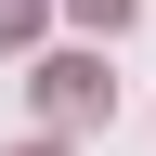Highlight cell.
Returning <instances> with one entry per match:
<instances>
[{
    "instance_id": "obj_4",
    "label": "cell",
    "mask_w": 156,
    "mask_h": 156,
    "mask_svg": "<svg viewBox=\"0 0 156 156\" xmlns=\"http://www.w3.org/2000/svg\"><path fill=\"white\" fill-rule=\"evenodd\" d=\"M26 156H65V143H26Z\"/></svg>"
},
{
    "instance_id": "obj_2",
    "label": "cell",
    "mask_w": 156,
    "mask_h": 156,
    "mask_svg": "<svg viewBox=\"0 0 156 156\" xmlns=\"http://www.w3.org/2000/svg\"><path fill=\"white\" fill-rule=\"evenodd\" d=\"M65 13H78V26H104V39H117L130 13H143V0H65Z\"/></svg>"
},
{
    "instance_id": "obj_3",
    "label": "cell",
    "mask_w": 156,
    "mask_h": 156,
    "mask_svg": "<svg viewBox=\"0 0 156 156\" xmlns=\"http://www.w3.org/2000/svg\"><path fill=\"white\" fill-rule=\"evenodd\" d=\"M0 39H39V0H0Z\"/></svg>"
},
{
    "instance_id": "obj_1",
    "label": "cell",
    "mask_w": 156,
    "mask_h": 156,
    "mask_svg": "<svg viewBox=\"0 0 156 156\" xmlns=\"http://www.w3.org/2000/svg\"><path fill=\"white\" fill-rule=\"evenodd\" d=\"M39 104H52V130H91V117H104V65H91V52H52V65H39Z\"/></svg>"
}]
</instances>
